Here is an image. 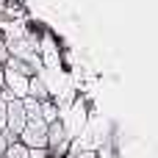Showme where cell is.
<instances>
[{"label": "cell", "mask_w": 158, "mask_h": 158, "mask_svg": "<svg viewBox=\"0 0 158 158\" xmlns=\"http://www.w3.org/2000/svg\"><path fill=\"white\" fill-rule=\"evenodd\" d=\"M28 158H47V150H28Z\"/></svg>", "instance_id": "obj_12"}, {"label": "cell", "mask_w": 158, "mask_h": 158, "mask_svg": "<svg viewBox=\"0 0 158 158\" xmlns=\"http://www.w3.org/2000/svg\"><path fill=\"white\" fill-rule=\"evenodd\" d=\"M6 128V103L0 100V131Z\"/></svg>", "instance_id": "obj_13"}, {"label": "cell", "mask_w": 158, "mask_h": 158, "mask_svg": "<svg viewBox=\"0 0 158 158\" xmlns=\"http://www.w3.org/2000/svg\"><path fill=\"white\" fill-rule=\"evenodd\" d=\"M25 125H28V117H25V111H22V100L6 103V128L19 139V133H22Z\"/></svg>", "instance_id": "obj_2"}, {"label": "cell", "mask_w": 158, "mask_h": 158, "mask_svg": "<svg viewBox=\"0 0 158 158\" xmlns=\"http://www.w3.org/2000/svg\"><path fill=\"white\" fill-rule=\"evenodd\" d=\"M42 119H44V122H47V125H50V122H56V119H58V114H56V106H53V103H50V100H44V103H42Z\"/></svg>", "instance_id": "obj_9"}, {"label": "cell", "mask_w": 158, "mask_h": 158, "mask_svg": "<svg viewBox=\"0 0 158 158\" xmlns=\"http://www.w3.org/2000/svg\"><path fill=\"white\" fill-rule=\"evenodd\" d=\"M28 97H33V100H39V103L50 100V89L44 86L42 75H31V78H28Z\"/></svg>", "instance_id": "obj_4"}, {"label": "cell", "mask_w": 158, "mask_h": 158, "mask_svg": "<svg viewBox=\"0 0 158 158\" xmlns=\"http://www.w3.org/2000/svg\"><path fill=\"white\" fill-rule=\"evenodd\" d=\"M3 83H6V89L14 94V100L28 97V78H25V75H17V72H11V69H3Z\"/></svg>", "instance_id": "obj_3"}, {"label": "cell", "mask_w": 158, "mask_h": 158, "mask_svg": "<svg viewBox=\"0 0 158 158\" xmlns=\"http://www.w3.org/2000/svg\"><path fill=\"white\" fill-rule=\"evenodd\" d=\"M6 147H8V142H6V136L0 133V158H3V153H6Z\"/></svg>", "instance_id": "obj_14"}, {"label": "cell", "mask_w": 158, "mask_h": 158, "mask_svg": "<svg viewBox=\"0 0 158 158\" xmlns=\"http://www.w3.org/2000/svg\"><path fill=\"white\" fill-rule=\"evenodd\" d=\"M19 142L28 147V150H47V122L44 119H33L22 128L19 133Z\"/></svg>", "instance_id": "obj_1"}, {"label": "cell", "mask_w": 158, "mask_h": 158, "mask_svg": "<svg viewBox=\"0 0 158 158\" xmlns=\"http://www.w3.org/2000/svg\"><path fill=\"white\" fill-rule=\"evenodd\" d=\"M6 61H8V50H6V42L0 39V67H3Z\"/></svg>", "instance_id": "obj_10"}, {"label": "cell", "mask_w": 158, "mask_h": 158, "mask_svg": "<svg viewBox=\"0 0 158 158\" xmlns=\"http://www.w3.org/2000/svg\"><path fill=\"white\" fill-rule=\"evenodd\" d=\"M47 144L53 150H64V144H67V133H64V125L58 119L47 125Z\"/></svg>", "instance_id": "obj_5"}, {"label": "cell", "mask_w": 158, "mask_h": 158, "mask_svg": "<svg viewBox=\"0 0 158 158\" xmlns=\"http://www.w3.org/2000/svg\"><path fill=\"white\" fill-rule=\"evenodd\" d=\"M3 158H28V147H25L22 142H14V144H8V147H6Z\"/></svg>", "instance_id": "obj_8"}, {"label": "cell", "mask_w": 158, "mask_h": 158, "mask_svg": "<svg viewBox=\"0 0 158 158\" xmlns=\"http://www.w3.org/2000/svg\"><path fill=\"white\" fill-rule=\"evenodd\" d=\"M6 69H11V72H17V75H25V78L36 75L31 64H25V61H19V58H11V56H8V61H6Z\"/></svg>", "instance_id": "obj_7"}, {"label": "cell", "mask_w": 158, "mask_h": 158, "mask_svg": "<svg viewBox=\"0 0 158 158\" xmlns=\"http://www.w3.org/2000/svg\"><path fill=\"white\" fill-rule=\"evenodd\" d=\"M22 111H25L28 122L42 119V103H39V100H33V97H22Z\"/></svg>", "instance_id": "obj_6"}, {"label": "cell", "mask_w": 158, "mask_h": 158, "mask_svg": "<svg viewBox=\"0 0 158 158\" xmlns=\"http://www.w3.org/2000/svg\"><path fill=\"white\" fill-rule=\"evenodd\" d=\"M72 158H100V156H97L94 150H81V153H75Z\"/></svg>", "instance_id": "obj_11"}, {"label": "cell", "mask_w": 158, "mask_h": 158, "mask_svg": "<svg viewBox=\"0 0 158 158\" xmlns=\"http://www.w3.org/2000/svg\"><path fill=\"white\" fill-rule=\"evenodd\" d=\"M3 86H6V83H3V67H0V92H3Z\"/></svg>", "instance_id": "obj_15"}]
</instances>
